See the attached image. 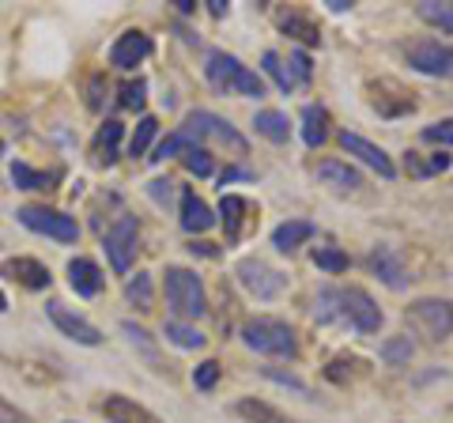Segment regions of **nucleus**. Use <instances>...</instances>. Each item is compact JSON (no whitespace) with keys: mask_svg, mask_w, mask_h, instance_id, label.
Here are the masks:
<instances>
[{"mask_svg":"<svg viewBox=\"0 0 453 423\" xmlns=\"http://www.w3.org/2000/svg\"><path fill=\"white\" fill-rule=\"evenodd\" d=\"M204 76L219 95H246V98H261L265 95V80L253 73V68H246L234 53L211 50L208 61H204Z\"/></svg>","mask_w":453,"mask_h":423,"instance_id":"f257e3e1","label":"nucleus"},{"mask_svg":"<svg viewBox=\"0 0 453 423\" xmlns=\"http://www.w3.org/2000/svg\"><path fill=\"white\" fill-rule=\"evenodd\" d=\"M242 344L276 359H299V336L280 318H250L242 326Z\"/></svg>","mask_w":453,"mask_h":423,"instance_id":"f03ea898","label":"nucleus"},{"mask_svg":"<svg viewBox=\"0 0 453 423\" xmlns=\"http://www.w3.org/2000/svg\"><path fill=\"white\" fill-rule=\"evenodd\" d=\"M163 291H166V303L174 310L178 318H201L208 310V299H204V284L201 276L193 269H181V265H170L163 273Z\"/></svg>","mask_w":453,"mask_h":423,"instance_id":"7ed1b4c3","label":"nucleus"},{"mask_svg":"<svg viewBox=\"0 0 453 423\" xmlns=\"http://www.w3.org/2000/svg\"><path fill=\"white\" fill-rule=\"evenodd\" d=\"M366 106L374 110L378 118H404V114H412L416 110V91L412 88H404L401 80H393V76H378V80H366Z\"/></svg>","mask_w":453,"mask_h":423,"instance_id":"20e7f679","label":"nucleus"},{"mask_svg":"<svg viewBox=\"0 0 453 423\" xmlns=\"http://www.w3.org/2000/svg\"><path fill=\"white\" fill-rule=\"evenodd\" d=\"M181 133H189L193 144H196V140H216V144L231 148L234 155H246L250 151V140L238 133L231 121H223L219 114H211V110H189L186 121H181Z\"/></svg>","mask_w":453,"mask_h":423,"instance_id":"39448f33","label":"nucleus"},{"mask_svg":"<svg viewBox=\"0 0 453 423\" xmlns=\"http://www.w3.org/2000/svg\"><path fill=\"white\" fill-rule=\"evenodd\" d=\"M16 216H19V223H23L27 231L46 235V238H53V242L73 246L76 238H80V223H76L73 216H65V212H57V208H46V204H23Z\"/></svg>","mask_w":453,"mask_h":423,"instance_id":"423d86ee","label":"nucleus"},{"mask_svg":"<svg viewBox=\"0 0 453 423\" xmlns=\"http://www.w3.org/2000/svg\"><path fill=\"white\" fill-rule=\"evenodd\" d=\"M408 326H412L419 336H427L431 344L446 341L453 333V303L449 299H416L404 310Z\"/></svg>","mask_w":453,"mask_h":423,"instance_id":"0eeeda50","label":"nucleus"},{"mask_svg":"<svg viewBox=\"0 0 453 423\" xmlns=\"http://www.w3.org/2000/svg\"><path fill=\"white\" fill-rule=\"evenodd\" d=\"M234 276H238V284L250 295H257V299H276V295L288 288V276L276 273L273 265H265L261 258H242L234 265Z\"/></svg>","mask_w":453,"mask_h":423,"instance_id":"6e6552de","label":"nucleus"},{"mask_svg":"<svg viewBox=\"0 0 453 423\" xmlns=\"http://www.w3.org/2000/svg\"><path fill=\"white\" fill-rule=\"evenodd\" d=\"M136 246H140V223H136V216H121L106 231V258L113 265V273H129L133 269Z\"/></svg>","mask_w":453,"mask_h":423,"instance_id":"1a4fd4ad","label":"nucleus"},{"mask_svg":"<svg viewBox=\"0 0 453 423\" xmlns=\"http://www.w3.org/2000/svg\"><path fill=\"white\" fill-rule=\"evenodd\" d=\"M340 318H348L356 333H378L381 329V310L363 288H336Z\"/></svg>","mask_w":453,"mask_h":423,"instance_id":"9d476101","label":"nucleus"},{"mask_svg":"<svg viewBox=\"0 0 453 423\" xmlns=\"http://www.w3.org/2000/svg\"><path fill=\"white\" fill-rule=\"evenodd\" d=\"M404 53H408V65H412L416 73H423V76H449L453 73V50L438 46L434 38L412 42Z\"/></svg>","mask_w":453,"mask_h":423,"instance_id":"9b49d317","label":"nucleus"},{"mask_svg":"<svg viewBox=\"0 0 453 423\" xmlns=\"http://www.w3.org/2000/svg\"><path fill=\"white\" fill-rule=\"evenodd\" d=\"M46 314H50L53 326L68 336V341H76V344H83V348H98V344H103V333H98L88 318L73 314L68 306H61V303H46Z\"/></svg>","mask_w":453,"mask_h":423,"instance_id":"f8f14e48","label":"nucleus"},{"mask_svg":"<svg viewBox=\"0 0 453 423\" xmlns=\"http://www.w3.org/2000/svg\"><path fill=\"white\" fill-rule=\"evenodd\" d=\"M148 53H151V38L133 27V31L118 35V42L110 46V65H113V68H121V73H133V68L144 61Z\"/></svg>","mask_w":453,"mask_h":423,"instance_id":"ddd939ff","label":"nucleus"},{"mask_svg":"<svg viewBox=\"0 0 453 423\" xmlns=\"http://www.w3.org/2000/svg\"><path fill=\"white\" fill-rule=\"evenodd\" d=\"M0 276L12 280V284H19V288H27V291H46L50 280H53L46 265L35 261V258H8L4 265H0Z\"/></svg>","mask_w":453,"mask_h":423,"instance_id":"4468645a","label":"nucleus"},{"mask_svg":"<svg viewBox=\"0 0 453 423\" xmlns=\"http://www.w3.org/2000/svg\"><path fill=\"white\" fill-rule=\"evenodd\" d=\"M98 412L106 416V423H163L151 408L136 404L133 397H125V393H106L103 404H98Z\"/></svg>","mask_w":453,"mask_h":423,"instance_id":"2eb2a0df","label":"nucleus"},{"mask_svg":"<svg viewBox=\"0 0 453 423\" xmlns=\"http://www.w3.org/2000/svg\"><path fill=\"white\" fill-rule=\"evenodd\" d=\"M276 27L283 35H291L295 42H303V46H321V27L306 8H280Z\"/></svg>","mask_w":453,"mask_h":423,"instance_id":"dca6fc26","label":"nucleus"},{"mask_svg":"<svg viewBox=\"0 0 453 423\" xmlns=\"http://www.w3.org/2000/svg\"><path fill=\"white\" fill-rule=\"evenodd\" d=\"M340 148H344L348 155H359V159H363L366 166H374L381 178H393V174H396V166H393L389 155L381 151L378 144H371L366 136H359V133H340Z\"/></svg>","mask_w":453,"mask_h":423,"instance_id":"f3484780","label":"nucleus"},{"mask_svg":"<svg viewBox=\"0 0 453 423\" xmlns=\"http://www.w3.org/2000/svg\"><path fill=\"white\" fill-rule=\"evenodd\" d=\"M253 201L250 196H238V193H223L219 201V216H223V227H226V242H242V231H246V219L253 216Z\"/></svg>","mask_w":453,"mask_h":423,"instance_id":"a211bd4d","label":"nucleus"},{"mask_svg":"<svg viewBox=\"0 0 453 423\" xmlns=\"http://www.w3.org/2000/svg\"><path fill=\"white\" fill-rule=\"evenodd\" d=\"M366 261H371L374 276H378L386 288H393V291H404V288H408V280H412V276H408V269L401 265V258H396V253H393L389 246H378Z\"/></svg>","mask_w":453,"mask_h":423,"instance_id":"6ab92c4d","label":"nucleus"},{"mask_svg":"<svg viewBox=\"0 0 453 423\" xmlns=\"http://www.w3.org/2000/svg\"><path fill=\"white\" fill-rule=\"evenodd\" d=\"M68 284H73V291L83 295V299H95V295L103 291L106 276L91 258H73L68 261Z\"/></svg>","mask_w":453,"mask_h":423,"instance_id":"aec40b11","label":"nucleus"},{"mask_svg":"<svg viewBox=\"0 0 453 423\" xmlns=\"http://www.w3.org/2000/svg\"><path fill=\"white\" fill-rule=\"evenodd\" d=\"M121 136H125V125L121 121H106L103 129L95 133V140H91V159H95V166H113Z\"/></svg>","mask_w":453,"mask_h":423,"instance_id":"412c9836","label":"nucleus"},{"mask_svg":"<svg viewBox=\"0 0 453 423\" xmlns=\"http://www.w3.org/2000/svg\"><path fill=\"white\" fill-rule=\"evenodd\" d=\"M211 223H216V216H211V208L201 201V196L193 189L181 193V227L189 235H204V231H211Z\"/></svg>","mask_w":453,"mask_h":423,"instance_id":"4be33fe9","label":"nucleus"},{"mask_svg":"<svg viewBox=\"0 0 453 423\" xmlns=\"http://www.w3.org/2000/svg\"><path fill=\"white\" fill-rule=\"evenodd\" d=\"M234 416L246 419V423H299V419H291L288 412H280L276 404L257 401V397H242V401H238L234 404Z\"/></svg>","mask_w":453,"mask_h":423,"instance_id":"5701e85b","label":"nucleus"},{"mask_svg":"<svg viewBox=\"0 0 453 423\" xmlns=\"http://www.w3.org/2000/svg\"><path fill=\"white\" fill-rule=\"evenodd\" d=\"M314 238V223L310 219H288V223H280V227L273 231V246L280 253H295L303 242H310Z\"/></svg>","mask_w":453,"mask_h":423,"instance_id":"b1692460","label":"nucleus"},{"mask_svg":"<svg viewBox=\"0 0 453 423\" xmlns=\"http://www.w3.org/2000/svg\"><path fill=\"white\" fill-rule=\"evenodd\" d=\"M303 140H306V148H321L329 140V110L321 103L303 106Z\"/></svg>","mask_w":453,"mask_h":423,"instance_id":"393cba45","label":"nucleus"},{"mask_svg":"<svg viewBox=\"0 0 453 423\" xmlns=\"http://www.w3.org/2000/svg\"><path fill=\"white\" fill-rule=\"evenodd\" d=\"M57 171H35L31 163H12V181L16 189H31V193H50L57 186Z\"/></svg>","mask_w":453,"mask_h":423,"instance_id":"a878e982","label":"nucleus"},{"mask_svg":"<svg viewBox=\"0 0 453 423\" xmlns=\"http://www.w3.org/2000/svg\"><path fill=\"white\" fill-rule=\"evenodd\" d=\"M318 178L329 181V186H336V189H359L363 186V178H359L356 166L336 163V159H321L318 163Z\"/></svg>","mask_w":453,"mask_h":423,"instance_id":"bb28decb","label":"nucleus"},{"mask_svg":"<svg viewBox=\"0 0 453 423\" xmlns=\"http://www.w3.org/2000/svg\"><path fill=\"white\" fill-rule=\"evenodd\" d=\"M253 129H257L265 140H273V144H288L291 121H288V114H280V110H261V114L253 118Z\"/></svg>","mask_w":453,"mask_h":423,"instance_id":"cd10ccee","label":"nucleus"},{"mask_svg":"<svg viewBox=\"0 0 453 423\" xmlns=\"http://www.w3.org/2000/svg\"><path fill=\"white\" fill-rule=\"evenodd\" d=\"M363 371H366L363 359H356V356H336L329 366H325V378H329L333 386H348V382H356Z\"/></svg>","mask_w":453,"mask_h":423,"instance_id":"c85d7f7f","label":"nucleus"},{"mask_svg":"<svg viewBox=\"0 0 453 423\" xmlns=\"http://www.w3.org/2000/svg\"><path fill=\"white\" fill-rule=\"evenodd\" d=\"M163 336L170 344H178V348H186V351H193V348H204V333H196L193 326H186V321H166L163 326Z\"/></svg>","mask_w":453,"mask_h":423,"instance_id":"c756f323","label":"nucleus"},{"mask_svg":"<svg viewBox=\"0 0 453 423\" xmlns=\"http://www.w3.org/2000/svg\"><path fill=\"white\" fill-rule=\"evenodd\" d=\"M416 16H419L423 23L442 27V31L453 35V0H449V4H434V0H423V4H416Z\"/></svg>","mask_w":453,"mask_h":423,"instance_id":"7c9ffc66","label":"nucleus"},{"mask_svg":"<svg viewBox=\"0 0 453 423\" xmlns=\"http://www.w3.org/2000/svg\"><path fill=\"white\" fill-rule=\"evenodd\" d=\"M121 333L129 336V341H133V344H136V348L144 351V356L155 363V371H166V366L159 363V348H155V341H151V333H148V329H140L136 321H121Z\"/></svg>","mask_w":453,"mask_h":423,"instance_id":"2f4dec72","label":"nucleus"},{"mask_svg":"<svg viewBox=\"0 0 453 423\" xmlns=\"http://www.w3.org/2000/svg\"><path fill=\"white\" fill-rule=\"evenodd\" d=\"M416 356V344L408 341V336H389L386 344H381V359H386L389 366H408Z\"/></svg>","mask_w":453,"mask_h":423,"instance_id":"473e14b6","label":"nucleus"},{"mask_svg":"<svg viewBox=\"0 0 453 423\" xmlns=\"http://www.w3.org/2000/svg\"><path fill=\"white\" fill-rule=\"evenodd\" d=\"M261 65H265V73L276 80V88H280L283 95H291V91H295V83H291V73H288V65H283V58H280L276 50H265Z\"/></svg>","mask_w":453,"mask_h":423,"instance_id":"72a5a7b5","label":"nucleus"},{"mask_svg":"<svg viewBox=\"0 0 453 423\" xmlns=\"http://www.w3.org/2000/svg\"><path fill=\"white\" fill-rule=\"evenodd\" d=\"M189 148H196V144H193V136L178 129V133H170L163 144L155 148V155H148V159H151V163H163V159H170V155H186Z\"/></svg>","mask_w":453,"mask_h":423,"instance_id":"f704fd0d","label":"nucleus"},{"mask_svg":"<svg viewBox=\"0 0 453 423\" xmlns=\"http://www.w3.org/2000/svg\"><path fill=\"white\" fill-rule=\"evenodd\" d=\"M125 299H129L136 310H151V276L136 273L129 284H125Z\"/></svg>","mask_w":453,"mask_h":423,"instance_id":"c9c22d12","label":"nucleus"},{"mask_svg":"<svg viewBox=\"0 0 453 423\" xmlns=\"http://www.w3.org/2000/svg\"><path fill=\"white\" fill-rule=\"evenodd\" d=\"M181 163H186V171L189 174H196V178H211L216 174V163H211V155H208V148H189L186 155H181Z\"/></svg>","mask_w":453,"mask_h":423,"instance_id":"e433bc0d","label":"nucleus"},{"mask_svg":"<svg viewBox=\"0 0 453 423\" xmlns=\"http://www.w3.org/2000/svg\"><path fill=\"white\" fill-rule=\"evenodd\" d=\"M118 103L125 106V110H144V103H148V80H129V83H121V95H118Z\"/></svg>","mask_w":453,"mask_h":423,"instance_id":"4c0bfd02","label":"nucleus"},{"mask_svg":"<svg viewBox=\"0 0 453 423\" xmlns=\"http://www.w3.org/2000/svg\"><path fill=\"white\" fill-rule=\"evenodd\" d=\"M155 133H159V121H155V118H140L136 133H133V140H129V155H148Z\"/></svg>","mask_w":453,"mask_h":423,"instance_id":"58836bf2","label":"nucleus"},{"mask_svg":"<svg viewBox=\"0 0 453 423\" xmlns=\"http://www.w3.org/2000/svg\"><path fill=\"white\" fill-rule=\"evenodd\" d=\"M314 265L325 269V273H344L348 269V253L336 250V246H321V250H314Z\"/></svg>","mask_w":453,"mask_h":423,"instance_id":"ea45409f","label":"nucleus"},{"mask_svg":"<svg viewBox=\"0 0 453 423\" xmlns=\"http://www.w3.org/2000/svg\"><path fill=\"white\" fill-rule=\"evenodd\" d=\"M314 318H318V321H336V318H340L336 288H321V291H318V299H314Z\"/></svg>","mask_w":453,"mask_h":423,"instance_id":"a19ab883","label":"nucleus"},{"mask_svg":"<svg viewBox=\"0 0 453 423\" xmlns=\"http://www.w3.org/2000/svg\"><path fill=\"white\" fill-rule=\"evenodd\" d=\"M261 374H265V378H273L276 386H288V389H295V393H299V397H306V401H310V386L303 382L299 374H291V371H280V366H261Z\"/></svg>","mask_w":453,"mask_h":423,"instance_id":"79ce46f5","label":"nucleus"},{"mask_svg":"<svg viewBox=\"0 0 453 423\" xmlns=\"http://www.w3.org/2000/svg\"><path fill=\"white\" fill-rule=\"evenodd\" d=\"M283 65H288V73H291V83H295V88H306V83H310V73H314V68H310V58H306V53H291V58L283 61Z\"/></svg>","mask_w":453,"mask_h":423,"instance_id":"37998d69","label":"nucleus"},{"mask_svg":"<svg viewBox=\"0 0 453 423\" xmlns=\"http://www.w3.org/2000/svg\"><path fill=\"white\" fill-rule=\"evenodd\" d=\"M408 171L412 174H442V171H449V155H431L427 163H419V159H412V155H408Z\"/></svg>","mask_w":453,"mask_h":423,"instance_id":"c03bdc74","label":"nucleus"},{"mask_svg":"<svg viewBox=\"0 0 453 423\" xmlns=\"http://www.w3.org/2000/svg\"><path fill=\"white\" fill-rule=\"evenodd\" d=\"M216 382H219V363H216V359H204V363L193 371V386H196V389H216Z\"/></svg>","mask_w":453,"mask_h":423,"instance_id":"a18cd8bd","label":"nucleus"},{"mask_svg":"<svg viewBox=\"0 0 453 423\" xmlns=\"http://www.w3.org/2000/svg\"><path fill=\"white\" fill-rule=\"evenodd\" d=\"M423 140H427V144H453V118L427 125V129H423Z\"/></svg>","mask_w":453,"mask_h":423,"instance_id":"49530a36","label":"nucleus"},{"mask_svg":"<svg viewBox=\"0 0 453 423\" xmlns=\"http://www.w3.org/2000/svg\"><path fill=\"white\" fill-rule=\"evenodd\" d=\"M0 423H35L31 416L23 412V408H16L8 397H0Z\"/></svg>","mask_w":453,"mask_h":423,"instance_id":"de8ad7c7","label":"nucleus"},{"mask_svg":"<svg viewBox=\"0 0 453 423\" xmlns=\"http://www.w3.org/2000/svg\"><path fill=\"white\" fill-rule=\"evenodd\" d=\"M103 83H106V76H91V83H88V106L91 110H103Z\"/></svg>","mask_w":453,"mask_h":423,"instance_id":"09e8293b","label":"nucleus"},{"mask_svg":"<svg viewBox=\"0 0 453 423\" xmlns=\"http://www.w3.org/2000/svg\"><path fill=\"white\" fill-rule=\"evenodd\" d=\"M151 196L155 201H170V181H151Z\"/></svg>","mask_w":453,"mask_h":423,"instance_id":"8fccbe9b","label":"nucleus"},{"mask_svg":"<svg viewBox=\"0 0 453 423\" xmlns=\"http://www.w3.org/2000/svg\"><path fill=\"white\" fill-rule=\"evenodd\" d=\"M189 250L193 253H204V258H216V246H208V242H193Z\"/></svg>","mask_w":453,"mask_h":423,"instance_id":"3c124183","label":"nucleus"},{"mask_svg":"<svg viewBox=\"0 0 453 423\" xmlns=\"http://www.w3.org/2000/svg\"><path fill=\"white\" fill-rule=\"evenodd\" d=\"M208 12H211V16H226V4H223V0H208Z\"/></svg>","mask_w":453,"mask_h":423,"instance_id":"603ef678","label":"nucleus"},{"mask_svg":"<svg viewBox=\"0 0 453 423\" xmlns=\"http://www.w3.org/2000/svg\"><path fill=\"white\" fill-rule=\"evenodd\" d=\"M178 12H181V16H193L196 4H193V0H178Z\"/></svg>","mask_w":453,"mask_h":423,"instance_id":"864d4df0","label":"nucleus"},{"mask_svg":"<svg viewBox=\"0 0 453 423\" xmlns=\"http://www.w3.org/2000/svg\"><path fill=\"white\" fill-rule=\"evenodd\" d=\"M234 178H253V174L250 171H226L223 174V186H226V181H234Z\"/></svg>","mask_w":453,"mask_h":423,"instance_id":"5fc2aeb1","label":"nucleus"},{"mask_svg":"<svg viewBox=\"0 0 453 423\" xmlns=\"http://www.w3.org/2000/svg\"><path fill=\"white\" fill-rule=\"evenodd\" d=\"M325 4H329L333 12H344V8H351V0H325Z\"/></svg>","mask_w":453,"mask_h":423,"instance_id":"6e6d98bb","label":"nucleus"},{"mask_svg":"<svg viewBox=\"0 0 453 423\" xmlns=\"http://www.w3.org/2000/svg\"><path fill=\"white\" fill-rule=\"evenodd\" d=\"M4 310H8V306H4V295H0V314H4Z\"/></svg>","mask_w":453,"mask_h":423,"instance_id":"4d7b16f0","label":"nucleus"},{"mask_svg":"<svg viewBox=\"0 0 453 423\" xmlns=\"http://www.w3.org/2000/svg\"><path fill=\"white\" fill-rule=\"evenodd\" d=\"M0 155H4V140H0Z\"/></svg>","mask_w":453,"mask_h":423,"instance_id":"13d9d810","label":"nucleus"},{"mask_svg":"<svg viewBox=\"0 0 453 423\" xmlns=\"http://www.w3.org/2000/svg\"><path fill=\"white\" fill-rule=\"evenodd\" d=\"M65 423H76V419H65Z\"/></svg>","mask_w":453,"mask_h":423,"instance_id":"bf43d9fd","label":"nucleus"}]
</instances>
